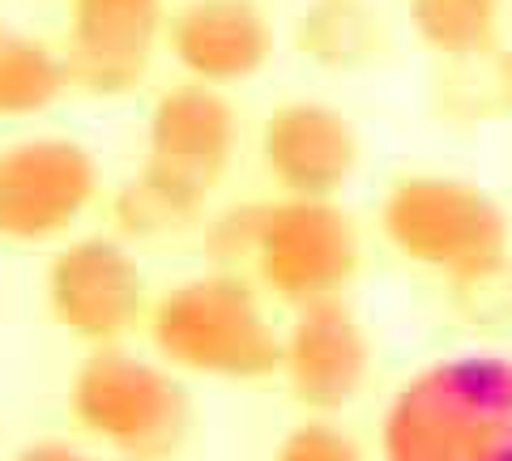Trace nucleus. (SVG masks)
I'll return each instance as SVG.
<instances>
[{
	"instance_id": "nucleus-20",
	"label": "nucleus",
	"mask_w": 512,
	"mask_h": 461,
	"mask_svg": "<svg viewBox=\"0 0 512 461\" xmlns=\"http://www.w3.org/2000/svg\"><path fill=\"white\" fill-rule=\"evenodd\" d=\"M508 77H512V56H508Z\"/></svg>"
},
{
	"instance_id": "nucleus-15",
	"label": "nucleus",
	"mask_w": 512,
	"mask_h": 461,
	"mask_svg": "<svg viewBox=\"0 0 512 461\" xmlns=\"http://www.w3.org/2000/svg\"><path fill=\"white\" fill-rule=\"evenodd\" d=\"M69 90L64 56L39 35L0 22V120H26Z\"/></svg>"
},
{
	"instance_id": "nucleus-11",
	"label": "nucleus",
	"mask_w": 512,
	"mask_h": 461,
	"mask_svg": "<svg viewBox=\"0 0 512 461\" xmlns=\"http://www.w3.org/2000/svg\"><path fill=\"white\" fill-rule=\"evenodd\" d=\"M163 47L184 77L231 90L265 73L278 35L256 0H184L167 18Z\"/></svg>"
},
{
	"instance_id": "nucleus-18",
	"label": "nucleus",
	"mask_w": 512,
	"mask_h": 461,
	"mask_svg": "<svg viewBox=\"0 0 512 461\" xmlns=\"http://www.w3.org/2000/svg\"><path fill=\"white\" fill-rule=\"evenodd\" d=\"M274 461H363L359 444L325 419H303L282 436Z\"/></svg>"
},
{
	"instance_id": "nucleus-6",
	"label": "nucleus",
	"mask_w": 512,
	"mask_h": 461,
	"mask_svg": "<svg viewBox=\"0 0 512 461\" xmlns=\"http://www.w3.org/2000/svg\"><path fill=\"white\" fill-rule=\"evenodd\" d=\"M99 163L73 137H26L0 150V240H64L99 201Z\"/></svg>"
},
{
	"instance_id": "nucleus-8",
	"label": "nucleus",
	"mask_w": 512,
	"mask_h": 461,
	"mask_svg": "<svg viewBox=\"0 0 512 461\" xmlns=\"http://www.w3.org/2000/svg\"><path fill=\"white\" fill-rule=\"evenodd\" d=\"M167 0H69L64 69L69 90L90 99H124L150 77L163 47Z\"/></svg>"
},
{
	"instance_id": "nucleus-2",
	"label": "nucleus",
	"mask_w": 512,
	"mask_h": 461,
	"mask_svg": "<svg viewBox=\"0 0 512 461\" xmlns=\"http://www.w3.org/2000/svg\"><path fill=\"white\" fill-rule=\"evenodd\" d=\"M146 333L175 372L261 385L282 372V333L261 304V286L235 269H210L150 299Z\"/></svg>"
},
{
	"instance_id": "nucleus-10",
	"label": "nucleus",
	"mask_w": 512,
	"mask_h": 461,
	"mask_svg": "<svg viewBox=\"0 0 512 461\" xmlns=\"http://www.w3.org/2000/svg\"><path fill=\"white\" fill-rule=\"evenodd\" d=\"M372 368V346L342 299L295 308L282 333V380L308 415H338L359 397Z\"/></svg>"
},
{
	"instance_id": "nucleus-9",
	"label": "nucleus",
	"mask_w": 512,
	"mask_h": 461,
	"mask_svg": "<svg viewBox=\"0 0 512 461\" xmlns=\"http://www.w3.org/2000/svg\"><path fill=\"white\" fill-rule=\"evenodd\" d=\"M261 167L282 197L333 201L359 171V133L338 107L291 99L261 124Z\"/></svg>"
},
{
	"instance_id": "nucleus-19",
	"label": "nucleus",
	"mask_w": 512,
	"mask_h": 461,
	"mask_svg": "<svg viewBox=\"0 0 512 461\" xmlns=\"http://www.w3.org/2000/svg\"><path fill=\"white\" fill-rule=\"evenodd\" d=\"M13 461H99V457L73 449V444H60V440H43V444H30V449H22Z\"/></svg>"
},
{
	"instance_id": "nucleus-12",
	"label": "nucleus",
	"mask_w": 512,
	"mask_h": 461,
	"mask_svg": "<svg viewBox=\"0 0 512 461\" xmlns=\"http://www.w3.org/2000/svg\"><path fill=\"white\" fill-rule=\"evenodd\" d=\"M239 141V116L227 90L205 82H175L154 99L146 124V163L171 171L175 180L214 193L227 176Z\"/></svg>"
},
{
	"instance_id": "nucleus-4",
	"label": "nucleus",
	"mask_w": 512,
	"mask_h": 461,
	"mask_svg": "<svg viewBox=\"0 0 512 461\" xmlns=\"http://www.w3.org/2000/svg\"><path fill=\"white\" fill-rule=\"evenodd\" d=\"M380 231L406 261L470 282L508 265V218L483 188L448 176H406L380 201Z\"/></svg>"
},
{
	"instance_id": "nucleus-16",
	"label": "nucleus",
	"mask_w": 512,
	"mask_h": 461,
	"mask_svg": "<svg viewBox=\"0 0 512 461\" xmlns=\"http://www.w3.org/2000/svg\"><path fill=\"white\" fill-rule=\"evenodd\" d=\"M504 0H410V26L444 60L495 52Z\"/></svg>"
},
{
	"instance_id": "nucleus-13",
	"label": "nucleus",
	"mask_w": 512,
	"mask_h": 461,
	"mask_svg": "<svg viewBox=\"0 0 512 461\" xmlns=\"http://www.w3.org/2000/svg\"><path fill=\"white\" fill-rule=\"evenodd\" d=\"M205 201L210 197L201 188L175 180L171 171L154 163H141V171L111 201V222H116V231L124 240L154 244V240H171V235L188 231L201 218Z\"/></svg>"
},
{
	"instance_id": "nucleus-1",
	"label": "nucleus",
	"mask_w": 512,
	"mask_h": 461,
	"mask_svg": "<svg viewBox=\"0 0 512 461\" xmlns=\"http://www.w3.org/2000/svg\"><path fill=\"white\" fill-rule=\"evenodd\" d=\"M384 461H512V359L431 363L384 410Z\"/></svg>"
},
{
	"instance_id": "nucleus-5",
	"label": "nucleus",
	"mask_w": 512,
	"mask_h": 461,
	"mask_svg": "<svg viewBox=\"0 0 512 461\" xmlns=\"http://www.w3.org/2000/svg\"><path fill=\"white\" fill-rule=\"evenodd\" d=\"M363 261L359 231L338 201L278 197L265 201L252 248V278L286 308L342 299Z\"/></svg>"
},
{
	"instance_id": "nucleus-7",
	"label": "nucleus",
	"mask_w": 512,
	"mask_h": 461,
	"mask_svg": "<svg viewBox=\"0 0 512 461\" xmlns=\"http://www.w3.org/2000/svg\"><path fill=\"white\" fill-rule=\"evenodd\" d=\"M52 321L86 346H120L150 316V291L137 257L111 235H82L56 248L43 274Z\"/></svg>"
},
{
	"instance_id": "nucleus-14",
	"label": "nucleus",
	"mask_w": 512,
	"mask_h": 461,
	"mask_svg": "<svg viewBox=\"0 0 512 461\" xmlns=\"http://www.w3.org/2000/svg\"><path fill=\"white\" fill-rule=\"evenodd\" d=\"M380 43L372 0H312L295 22V47L325 69H363L380 56Z\"/></svg>"
},
{
	"instance_id": "nucleus-17",
	"label": "nucleus",
	"mask_w": 512,
	"mask_h": 461,
	"mask_svg": "<svg viewBox=\"0 0 512 461\" xmlns=\"http://www.w3.org/2000/svg\"><path fill=\"white\" fill-rule=\"evenodd\" d=\"M261 210H265V201H248L210 222V257L218 269H235V274L248 269L256 231H261Z\"/></svg>"
},
{
	"instance_id": "nucleus-3",
	"label": "nucleus",
	"mask_w": 512,
	"mask_h": 461,
	"mask_svg": "<svg viewBox=\"0 0 512 461\" xmlns=\"http://www.w3.org/2000/svg\"><path fill=\"white\" fill-rule=\"evenodd\" d=\"M69 415L120 461H171L192 427V402L171 363L124 346H90L69 380Z\"/></svg>"
}]
</instances>
